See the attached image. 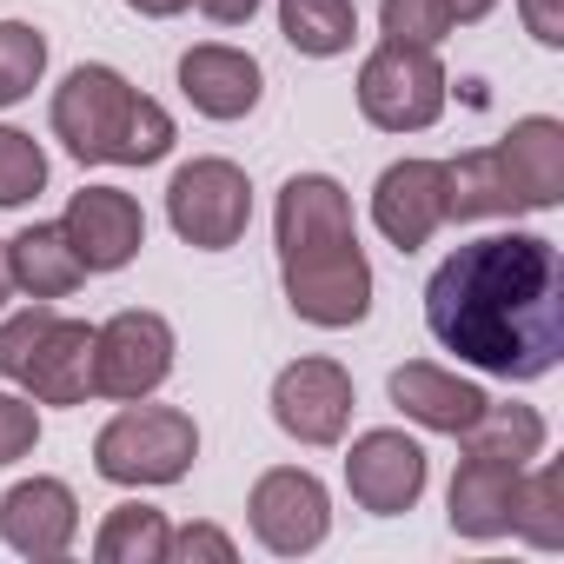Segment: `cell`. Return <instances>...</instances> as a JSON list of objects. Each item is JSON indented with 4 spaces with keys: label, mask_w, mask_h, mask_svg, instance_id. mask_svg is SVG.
<instances>
[{
    "label": "cell",
    "mask_w": 564,
    "mask_h": 564,
    "mask_svg": "<svg viewBox=\"0 0 564 564\" xmlns=\"http://www.w3.org/2000/svg\"><path fill=\"white\" fill-rule=\"evenodd\" d=\"M425 326L491 379H544L564 359V259L544 232H485L425 279Z\"/></svg>",
    "instance_id": "6da1fadb"
},
{
    "label": "cell",
    "mask_w": 564,
    "mask_h": 564,
    "mask_svg": "<svg viewBox=\"0 0 564 564\" xmlns=\"http://www.w3.org/2000/svg\"><path fill=\"white\" fill-rule=\"evenodd\" d=\"M54 140L80 160V166H153L173 153V113L160 100H147L120 67H74L54 87Z\"/></svg>",
    "instance_id": "7a4b0ae2"
},
{
    "label": "cell",
    "mask_w": 564,
    "mask_h": 564,
    "mask_svg": "<svg viewBox=\"0 0 564 564\" xmlns=\"http://www.w3.org/2000/svg\"><path fill=\"white\" fill-rule=\"evenodd\" d=\"M0 379L21 386L34 405H87L94 399V326L34 300L28 313L0 319Z\"/></svg>",
    "instance_id": "3957f363"
},
{
    "label": "cell",
    "mask_w": 564,
    "mask_h": 564,
    "mask_svg": "<svg viewBox=\"0 0 564 564\" xmlns=\"http://www.w3.org/2000/svg\"><path fill=\"white\" fill-rule=\"evenodd\" d=\"M193 458H199V425H193V412H180V405H147V399H133L127 412H113L107 425H100V438H94V471L107 478V485H173V478H186L193 471Z\"/></svg>",
    "instance_id": "277c9868"
},
{
    "label": "cell",
    "mask_w": 564,
    "mask_h": 564,
    "mask_svg": "<svg viewBox=\"0 0 564 564\" xmlns=\"http://www.w3.org/2000/svg\"><path fill=\"white\" fill-rule=\"evenodd\" d=\"M279 279H286V306L306 319V326H326V333H346L372 313V259L352 239H319V246H293L279 252Z\"/></svg>",
    "instance_id": "5b68a950"
},
{
    "label": "cell",
    "mask_w": 564,
    "mask_h": 564,
    "mask_svg": "<svg viewBox=\"0 0 564 564\" xmlns=\"http://www.w3.org/2000/svg\"><path fill=\"white\" fill-rule=\"evenodd\" d=\"M359 113L379 133H425L445 113V67L438 47H412V41H379L359 61Z\"/></svg>",
    "instance_id": "8992f818"
},
{
    "label": "cell",
    "mask_w": 564,
    "mask_h": 564,
    "mask_svg": "<svg viewBox=\"0 0 564 564\" xmlns=\"http://www.w3.org/2000/svg\"><path fill=\"white\" fill-rule=\"evenodd\" d=\"M166 219L186 246L199 252H226L246 239L252 226V180L232 160H186L166 180Z\"/></svg>",
    "instance_id": "52a82bcc"
},
{
    "label": "cell",
    "mask_w": 564,
    "mask_h": 564,
    "mask_svg": "<svg viewBox=\"0 0 564 564\" xmlns=\"http://www.w3.org/2000/svg\"><path fill=\"white\" fill-rule=\"evenodd\" d=\"M173 372V326L160 313H113L107 326H94V399H153Z\"/></svg>",
    "instance_id": "ba28073f"
},
{
    "label": "cell",
    "mask_w": 564,
    "mask_h": 564,
    "mask_svg": "<svg viewBox=\"0 0 564 564\" xmlns=\"http://www.w3.org/2000/svg\"><path fill=\"white\" fill-rule=\"evenodd\" d=\"M246 518H252V538L272 557H306L333 531V498L306 465H272V471H259V485L246 498Z\"/></svg>",
    "instance_id": "9c48e42d"
},
{
    "label": "cell",
    "mask_w": 564,
    "mask_h": 564,
    "mask_svg": "<svg viewBox=\"0 0 564 564\" xmlns=\"http://www.w3.org/2000/svg\"><path fill=\"white\" fill-rule=\"evenodd\" d=\"M272 425L300 445H339L352 425V372L339 359H293L272 379Z\"/></svg>",
    "instance_id": "30bf717a"
},
{
    "label": "cell",
    "mask_w": 564,
    "mask_h": 564,
    "mask_svg": "<svg viewBox=\"0 0 564 564\" xmlns=\"http://www.w3.org/2000/svg\"><path fill=\"white\" fill-rule=\"evenodd\" d=\"M425 478H432L425 445L405 438V432H392V425L359 432L352 452H346V491H352V505L372 511V518H399V511H412V505L425 498Z\"/></svg>",
    "instance_id": "8fae6325"
},
{
    "label": "cell",
    "mask_w": 564,
    "mask_h": 564,
    "mask_svg": "<svg viewBox=\"0 0 564 564\" xmlns=\"http://www.w3.org/2000/svg\"><path fill=\"white\" fill-rule=\"evenodd\" d=\"M61 232H67V246L80 252L87 272H120V265H133L140 246H147V213H140V199L120 193V186H80V193L67 199V213H61Z\"/></svg>",
    "instance_id": "7c38bea8"
},
{
    "label": "cell",
    "mask_w": 564,
    "mask_h": 564,
    "mask_svg": "<svg viewBox=\"0 0 564 564\" xmlns=\"http://www.w3.org/2000/svg\"><path fill=\"white\" fill-rule=\"evenodd\" d=\"M372 226L399 252H419L445 226V160H392L372 186Z\"/></svg>",
    "instance_id": "4fadbf2b"
},
{
    "label": "cell",
    "mask_w": 564,
    "mask_h": 564,
    "mask_svg": "<svg viewBox=\"0 0 564 564\" xmlns=\"http://www.w3.org/2000/svg\"><path fill=\"white\" fill-rule=\"evenodd\" d=\"M0 538L21 557H67L80 538V498L61 478H21L0 498Z\"/></svg>",
    "instance_id": "5bb4252c"
},
{
    "label": "cell",
    "mask_w": 564,
    "mask_h": 564,
    "mask_svg": "<svg viewBox=\"0 0 564 564\" xmlns=\"http://www.w3.org/2000/svg\"><path fill=\"white\" fill-rule=\"evenodd\" d=\"M180 94L206 120H246L259 107V94H265V74H259L252 54H239L226 41H206V47L180 54Z\"/></svg>",
    "instance_id": "9a60e30c"
},
{
    "label": "cell",
    "mask_w": 564,
    "mask_h": 564,
    "mask_svg": "<svg viewBox=\"0 0 564 564\" xmlns=\"http://www.w3.org/2000/svg\"><path fill=\"white\" fill-rule=\"evenodd\" d=\"M392 405L412 419V425H425V432H445V438H465L471 425H478V412L491 405L471 379H458V372H445V366H432V359H412V366H399L392 372Z\"/></svg>",
    "instance_id": "2e32d148"
},
{
    "label": "cell",
    "mask_w": 564,
    "mask_h": 564,
    "mask_svg": "<svg viewBox=\"0 0 564 564\" xmlns=\"http://www.w3.org/2000/svg\"><path fill=\"white\" fill-rule=\"evenodd\" d=\"M518 471L511 458H491V452H465L458 471H452V531L471 538V544H491L511 531V498H518Z\"/></svg>",
    "instance_id": "e0dca14e"
},
{
    "label": "cell",
    "mask_w": 564,
    "mask_h": 564,
    "mask_svg": "<svg viewBox=\"0 0 564 564\" xmlns=\"http://www.w3.org/2000/svg\"><path fill=\"white\" fill-rule=\"evenodd\" d=\"M498 153H505V173H511L524 213H551L564 199V127L551 113L511 120V133L498 140Z\"/></svg>",
    "instance_id": "ac0fdd59"
},
{
    "label": "cell",
    "mask_w": 564,
    "mask_h": 564,
    "mask_svg": "<svg viewBox=\"0 0 564 564\" xmlns=\"http://www.w3.org/2000/svg\"><path fill=\"white\" fill-rule=\"evenodd\" d=\"M8 265H14V293H28V300H67L80 279H87V265H80V252L67 246L61 219L21 226V232L8 239Z\"/></svg>",
    "instance_id": "d6986e66"
},
{
    "label": "cell",
    "mask_w": 564,
    "mask_h": 564,
    "mask_svg": "<svg viewBox=\"0 0 564 564\" xmlns=\"http://www.w3.org/2000/svg\"><path fill=\"white\" fill-rule=\"evenodd\" d=\"M279 34L306 61H339L359 34V0H279Z\"/></svg>",
    "instance_id": "ffe728a7"
},
{
    "label": "cell",
    "mask_w": 564,
    "mask_h": 564,
    "mask_svg": "<svg viewBox=\"0 0 564 564\" xmlns=\"http://www.w3.org/2000/svg\"><path fill=\"white\" fill-rule=\"evenodd\" d=\"M166 538H173L166 511L127 498V505H113V511L100 518V531H94V557H100V564H166Z\"/></svg>",
    "instance_id": "44dd1931"
},
{
    "label": "cell",
    "mask_w": 564,
    "mask_h": 564,
    "mask_svg": "<svg viewBox=\"0 0 564 564\" xmlns=\"http://www.w3.org/2000/svg\"><path fill=\"white\" fill-rule=\"evenodd\" d=\"M511 531L531 551H557L564 544V465H524L518 471V498H511Z\"/></svg>",
    "instance_id": "7402d4cb"
},
{
    "label": "cell",
    "mask_w": 564,
    "mask_h": 564,
    "mask_svg": "<svg viewBox=\"0 0 564 564\" xmlns=\"http://www.w3.org/2000/svg\"><path fill=\"white\" fill-rule=\"evenodd\" d=\"M465 452H491V458H511V465H531L544 452V419L531 405H485L478 425L465 432Z\"/></svg>",
    "instance_id": "603a6c76"
},
{
    "label": "cell",
    "mask_w": 564,
    "mask_h": 564,
    "mask_svg": "<svg viewBox=\"0 0 564 564\" xmlns=\"http://www.w3.org/2000/svg\"><path fill=\"white\" fill-rule=\"evenodd\" d=\"M47 74V34L34 21H0V107H21Z\"/></svg>",
    "instance_id": "cb8c5ba5"
},
{
    "label": "cell",
    "mask_w": 564,
    "mask_h": 564,
    "mask_svg": "<svg viewBox=\"0 0 564 564\" xmlns=\"http://www.w3.org/2000/svg\"><path fill=\"white\" fill-rule=\"evenodd\" d=\"M47 186V153L34 133L0 127V206H28Z\"/></svg>",
    "instance_id": "d4e9b609"
},
{
    "label": "cell",
    "mask_w": 564,
    "mask_h": 564,
    "mask_svg": "<svg viewBox=\"0 0 564 564\" xmlns=\"http://www.w3.org/2000/svg\"><path fill=\"white\" fill-rule=\"evenodd\" d=\"M379 28H386V41L438 47L452 34V8L445 0H379Z\"/></svg>",
    "instance_id": "484cf974"
},
{
    "label": "cell",
    "mask_w": 564,
    "mask_h": 564,
    "mask_svg": "<svg viewBox=\"0 0 564 564\" xmlns=\"http://www.w3.org/2000/svg\"><path fill=\"white\" fill-rule=\"evenodd\" d=\"M41 445V405L28 392H0V465H21Z\"/></svg>",
    "instance_id": "4316f807"
},
{
    "label": "cell",
    "mask_w": 564,
    "mask_h": 564,
    "mask_svg": "<svg viewBox=\"0 0 564 564\" xmlns=\"http://www.w3.org/2000/svg\"><path fill=\"white\" fill-rule=\"evenodd\" d=\"M166 557H180V564H193V557H206V564H232L239 544H232L219 524H180V531L166 538Z\"/></svg>",
    "instance_id": "83f0119b"
},
{
    "label": "cell",
    "mask_w": 564,
    "mask_h": 564,
    "mask_svg": "<svg viewBox=\"0 0 564 564\" xmlns=\"http://www.w3.org/2000/svg\"><path fill=\"white\" fill-rule=\"evenodd\" d=\"M518 21L538 47H564V0H518Z\"/></svg>",
    "instance_id": "f1b7e54d"
},
{
    "label": "cell",
    "mask_w": 564,
    "mask_h": 564,
    "mask_svg": "<svg viewBox=\"0 0 564 564\" xmlns=\"http://www.w3.org/2000/svg\"><path fill=\"white\" fill-rule=\"evenodd\" d=\"M193 8L213 21V28H246L259 14V0H193Z\"/></svg>",
    "instance_id": "f546056e"
},
{
    "label": "cell",
    "mask_w": 564,
    "mask_h": 564,
    "mask_svg": "<svg viewBox=\"0 0 564 564\" xmlns=\"http://www.w3.org/2000/svg\"><path fill=\"white\" fill-rule=\"evenodd\" d=\"M445 8H452V28H478V21L498 8V0H445Z\"/></svg>",
    "instance_id": "4dcf8cb0"
},
{
    "label": "cell",
    "mask_w": 564,
    "mask_h": 564,
    "mask_svg": "<svg viewBox=\"0 0 564 564\" xmlns=\"http://www.w3.org/2000/svg\"><path fill=\"white\" fill-rule=\"evenodd\" d=\"M133 14H147V21H173V14H186L193 0H127Z\"/></svg>",
    "instance_id": "1f68e13d"
},
{
    "label": "cell",
    "mask_w": 564,
    "mask_h": 564,
    "mask_svg": "<svg viewBox=\"0 0 564 564\" xmlns=\"http://www.w3.org/2000/svg\"><path fill=\"white\" fill-rule=\"evenodd\" d=\"M14 300V265H8V239H0V306Z\"/></svg>",
    "instance_id": "d6a6232c"
}]
</instances>
